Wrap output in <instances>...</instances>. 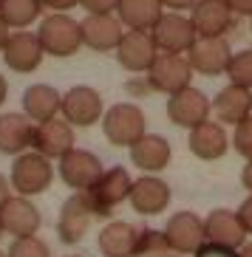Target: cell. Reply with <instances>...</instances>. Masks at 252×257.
Segmentation results:
<instances>
[{"label":"cell","mask_w":252,"mask_h":257,"mask_svg":"<svg viewBox=\"0 0 252 257\" xmlns=\"http://www.w3.org/2000/svg\"><path fill=\"white\" fill-rule=\"evenodd\" d=\"M193 257H238L235 249H224V246H215V243H204Z\"/></svg>","instance_id":"obj_33"},{"label":"cell","mask_w":252,"mask_h":257,"mask_svg":"<svg viewBox=\"0 0 252 257\" xmlns=\"http://www.w3.org/2000/svg\"><path fill=\"white\" fill-rule=\"evenodd\" d=\"M210 113H213L210 99H207L199 88H193V85H187L184 91L173 93V96L167 99V116H170L173 124H179V127H187V130L199 127V124L210 121Z\"/></svg>","instance_id":"obj_9"},{"label":"cell","mask_w":252,"mask_h":257,"mask_svg":"<svg viewBox=\"0 0 252 257\" xmlns=\"http://www.w3.org/2000/svg\"><path fill=\"white\" fill-rule=\"evenodd\" d=\"M43 9H54V15H65L68 9L79 6V0H40Z\"/></svg>","instance_id":"obj_35"},{"label":"cell","mask_w":252,"mask_h":257,"mask_svg":"<svg viewBox=\"0 0 252 257\" xmlns=\"http://www.w3.org/2000/svg\"><path fill=\"white\" fill-rule=\"evenodd\" d=\"M249 29H252V17H249Z\"/></svg>","instance_id":"obj_43"},{"label":"cell","mask_w":252,"mask_h":257,"mask_svg":"<svg viewBox=\"0 0 252 257\" xmlns=\"http://www.w3.org/2000/svg\"><path fill=\"white\" fill-rule=\"evenodd\" d=\"M62 107V96L60 91H54L51 85H31L23 93V113L29 116L31 121H48L57 119Z\"/></svg>","instance_id":"obj_26"},{"label":"cell","mask_w":252,"mask_h":257,"mask_svg":"<svg viewBox=\"0 0 252 257\" xmlns=\"http://www.w3.org/2000/svg\"><path fill=\"white\" fill-rule=\"evenodd\" d=\"M235 215H238V220H241V226L246 229V234H252V195L246 198L241 206H238Z\"/></svg>","instance_id":"obj_34"},{"label":"cell","mask_w":252,"mask_h":257,"mask_svg":"<svg viewBox=\"0 0 252 257\" xmlns=\"http://www.w3.org/2000/svg\"><path fill=\"white\" fill-rule=\"evenodd\" d=\"M43 3L40 0H0V17L9 29H26L40 17Z\"/></svg>","instance_id":"obj_28"},{"label":"cell","mask_w":252,"mask_h":257,"mask_svg":"<svg viewBox=\"0 0 252 257\" xmlns=\"http://www.w3.org/2000/svg\"><path fill=\"white\" fill-rule=\"evenodd\" d=\"M227 6L235 17H252V0H227Z\"/></svg>","instance_id":"obj_36"},{"label":"cell","mask_w":252,"mask_h":257,"mask_svg":"<svg viewBox=\"0 0 252 257\" xmlns=\"http://www.w3.org/2000/svg\"><path fill=\"white\" fill-rule=\"evenodd\" d=\"M31 150L46 156L48 161L51 159H62L65 153L74 150V130L65 119H48L40 121L34 127V136H31Z\"/></svg>","instance_id":"obj_14"},{"label":"cell","mask_w":252,"mask_h":257,"mask_svg":"<svg viewBox=\"0 0 252 257\" xmlns=\"http://www.w3.org/2000/svg\"><path fill=\"white\" fill-rule=\"evenodd\" d=\"M68 257H79V254H68Z\"/></svg>","instance_id":"obj_44"},{"label":"cell","mask_w":252,"mask_h":257,"mask_svg":"<svg viewBox=\"0 0 252 257\" xmlns=\"http://www.w3.org/2000/svg\"><path fill=\"white\" fill-rule=\"evenodd\" d=\"M210 105H213V113L218 124H232L235 127L238 121L252 116V91L238 88V85H227V88L218 91V96Z\"/></svg>","instance_id":"obj_21"},{"label":"cell","mask_w":252,"mask_h":257,"mask_svg":"<svg viewBox=\"0 0 252 257\" xmlns=\"http://www.w3.org/2000/svg\"><path fill=\"white\" fill-rule=\"evenodd\" d=\"M102 133L114 147H133L145 136V113L133 102H119L102 113Z\"/></svg>","instance_id":"obj_1"},{"label":"cell","mask_w":252,"mask_h":257,"mask_svg":"<svg viewBox=\"0 0 252 257\" xmlns=\"http://www.w3.org/2000/svg\"><path fill=\"white\" fill-rule=\"evenodd\" d=\"M43 57H46V51L40 46L37 34H31V31H15V34L9 37L6 48H3V62H6L12 71H17V74H31V71H37Z\"/></svg>","instance_id":"obj_17"},{"label":"cell","mask_w":252,"mask_h":257,"mask_svg":"<svg viewBox=\"0 0 252 257\" xmlns=\"http://www.w3.org/2000/svg\"><path fill=\"white\" fill-rule=\"evenodd\" d=\"M100 251L105 257H136L139 243V226L128 220H111L100 232Z\"/></svg>","instance_id":"obj_23"},{"label":"cell","mask_w":252,"mask_h":257,"mask_svg":"<svg viewBox=\"0 0 252 257\" xmlns=\"http://www.w3.org/2000/svg\"><path fill=\"white\" fill-rule=\"evenodd\" d=\"M0 257H6V254H3V251H0Z\"/></svg>","instance_id":"obj_45"},{"label":"cell","mask_w":252,"mask_h":257,"mask_svg":"<svg viewBox=\"0 0 252 257\" xmlns=\"http://www.w3.org/2000/svg\"><path fill=\"white\" fill-rule=\"evenodd\" d=\"M0 223H3V232L15 234L17 240V237H34L43 218H40V212L34 209L29 198L12 195L0 201Z\"/></svg>","instance_id":"obj_15"},{"label":"cell","mask_w":252,"mask_h":257,"mask_svg":"<svg viewBox=\"0 0 252 257\" xmlns=\"http://www.w3.org/2000/svg\"><path fill=\"white\" fill-rule=\"evenodd\" d=\"M150 37L159 54H187L199 34L193 29L190 17H184L182 12H164L150 29Z\"/></svg>","instance_id":"obj_4"},{"label":"cell","mask_w":252,"mask_h":257,"mask_svg":"<svg viewBox=\"0 0 252 257\" xmlns=\"http://www.w3.org/2000/svg\"><path fill=\"white\" fill-rule=\"evenodd\" d=\"M6 257H51V249L40 240L37 234L34 237H17V240H12Z\"/></svg>","instance_id":"obj_30"},{"label":"cell","mask_w":252,"mask_h":257,"mask_svg":"<svg viewBox=\"0 0 252 257\" xmlns=\"http://www.w3.org/2000/svg\"><path fill=\"white\" fill-rule=\"evenodd\" d=\"M235 15L229 12L227 0H196L190 9V23L199 37H224L232 29Z\"/></svg>","instance_id":"obj_16"},{"label":"cell","mask_w":252,"mask_h":257,"mask_svg":"<svg viewBox=\"0 0 252 257\" xmlns=\"http://www.w3.org/2000/svg\"><path fill=\"white\" fill-rule=\"evenodd\" d=\"M105 173L102 161L88 150H71L60 159V178L76 192H88L94 184L100 181V175Z\"/></svg>","instance_id":"obj_12"},{"label":"cell","mask_w":252,"mask_h":257,"mask_svg":"<svg viewBox=\"0 0 252 257\" xmlns=\"http://www.w3.org/2000/svg\"><path fill=\"white\" fill-rule=\"evenodd\" d=\"M6 93H9V85H6V79H3V76H0V105H3V102H6Z\"/></svg>","instance_id":"obj_40"},{"label":"cell","mask_w":252,"mask_h":257,"mask_svg":"<svg viewBox=\"0 0 252 257\" xmlns=\"http://www.w3.org/2000/svg\"><path fill=\"white\" fill-rule=\"evenodd\" d=\"M34 124L26 113H3L0 116V153L3 156H23L31 147Z\"/></svg>","instance_id":"obj_24"},{"label":"cell","mask_w":252,"mask_h":257,"mask_svg":"<svg viewBox=\"0 0 252 257\" xmlns=\"http://www.w3.org/2000/svg\"><path fill=\"white\" fill-rule=\"evenodd\" d=\"M82 31V46L94 48V51H116L119 40H122V23L114 15H88L79 23Z\"/></svg>","instance_id":"obj_20"},{"label":"cell","mask_w":252,"mask_h":257,"mask_svg":"<svg viewBox=\"0 0 252 257\" xmlns=\"http://www.w3.org/2000/svg\"><path fill=\"white\" fill-rule=\"evenodd\" d=\"M37 40L51 57H74L82 46V31L71 15H48L37 29Z\"/></svg>","instance_id":"obj_3"},{"label":"cell","mask_w":252,"mask_h":257,"mask_svg":"<svg viewBox=\"0 0 252 257\" xmlns=\"http://www.w3.org/2000/svg\"><path fill=\"white\" fill-rule=\"evenodd\" d=\"M9 37H12V31H9V26L3 23V17H0V51H3V48H6Z\"/></svg>","instance_id":"obj_39"},{"label":"cell","mask_w":252,"mask_h":257,"mask_svg":"<svg viewBox=\"0 0 252 257\" xmlns=\"http://www.w3.org/2000/svg\"><path fill=\"white\" fill-rule=\"evenodd\" d=\"M241 184L249 189V195H252V161H246V167L241 170Z\"/></svg>","instance_id":"obj_38"},{"label":"cell","mask_w":252,"mask_h":257,"mask_svg":"<svg viewBox=\"0 0 252 257\" xmlns=\"http://www.w3.org/2000/svg\"><path fill=\"white\" fill-rule=\"evenodd\" d=\"M62 119L71 127H91L97 121H102V96L100 91H94L88 85H76L68 93H62Z\"/></svg>","instance_id":"obj_10"},{"label":"cell","mask_w":252,"mask_h":257,"mask_svg":"<svg viewBox=\"0 0 252 257\" xmlns=\"http://www.w3.org/2000/svg\"><path fill=\"white\" fill-rule=\"evenodd\" d=\"M238 257H252V243H244V246L238 249Z\"/></svg>","instance_id":"obj_41"},{"label":"cell","mask_w":252,"mask_h":257,"mask_svg":"<svg viewBox=\"0 0 252 257\" xmlns=\"http://www.w3.org/2000/svg\"><path fill=\"white\" fill-rule=\"evenodd\" d=\"M227 76H229V85H238V88L252 91V48L232 51L229 65H227Z\"/></svg>","instance_id":"obj_29"},{"label":"cell","mask_w":252,"mask_h":257,"mask_svg":"<svg viewBox=\"0 0 252 257\" xmlns=\"http://www.w3.org/2000/svg\"><path fill=\"white\" fill-rule=\"evenodd\" d=\"M79 6L88 15H114L119 9V0H79Z\"/></svg>","instance_id":"obj_32"},{"label":"cell","mask_w":252,"mask_h":257,"mask_svg":"<svg viewBox=\"0 0 252 257\" xmlns=\"http://www.w3.org/2000/svg\"><path fill=\"white\" fill-rule=\"evenodd\" d=\"M232 48L224 37H199L187 51V62L193 71H199L204 76H218L227 74Z\"/></svg>","instance_id":"obj_13"},{"label":"cell","mask_w":252,"mask_h":257,"mask_svg":"<svg viewBox=\"0 0 252 257\" xmlns=\"http://www.w3.org/2000/svg\"><path fill=\"white\" fill-rule=\"evenodd\" d=\"M232 147H235L238 156H244L246 161H252V116H246L244 121H238V124H235Z\"/></svg>","instance_id":"obj_31"},{"label":"cell","mask_w":252,"mask_h":257,"mask_svg":"<svg viewBox=\"0 0 252 257\" xmlns=\"http://www.w3.org/2000/svg\"><path fill=\"white\" fill-rule=\"evenodd\" d=\"M161 232H164L167 246L182 257H193L207 243L204 220H201L196 212H173Z\"/></svg>","instance_id":"obj_5"},{"label":"cell","mask_w":252,"mask_h":257,"mask_svg":"<svg viewBox=\"0 0 252 257\" xmlns=\"http://www.w3.org/2000/svg\"><path fill=\"white\" fill-rule=\"evenodd\" d=\"M161 9H170V12H182V9H193L196 0H159Z\"/></svg>","instance_id":"obj_37"},{"label":"cell","mask_w":252,"mask_h":257,"mask_svg":"<svg viewBox=\"0 0 252 257\" xmlns=\"http://www.w3.org/2000/svg\"><path fill=\"white\" fill-rule=\"evenodd\" d=\"M204 237L207 243L224 246V249H241L246 243V229L241 226V220L232 209H213L204 218Z\"/></svg>","instance_id":"obj_18"},{"label":"cell","mask_w":252,"mask_h":257,"mask_svg":"<svg viewBox=\"0 0 252 257\" xmlns=\"http://www.w3.org/2000/svg\"><path fill=\"white\" fill-rule=\"evenodd\" d=\"M130 161L147 175L159 173L170 164V142L164 136H156V133H145L130 147Z\"/></svg>","instance_id":"obj_25"},{"label":"cell","mask_w":252,"mask_h":257,"mask_svg":"<svg viewBox=\"0 0 252 257\" xmlns=\"http://www.w3.org/2000/svg\"><path fill=\"white\" fill-rule=\"evenodd\" d=\"M130 187H133V178L125 167H111L100 175V181L88 189V198H91L94 209H97V218H108L114 206H119L122 201L130 198Z\"/></svg>","instance_id":"obj_7"},{"label":"cell","mask_w":252,"mask_h":257,"mask_svg":"<svg viewBox=\"0 0 252 257\" xmlns=\"http://www.w3.org/2000/svg\"><path fill=\"white\" fill-rule=\"evenodd\" d=\"M145 79L153 91H161V93H167V96H173V93L184 91L190 85L193 68L184 54H159L153 60Z\"/></svg>","instance_id":"obj_6"},{"label":"cell","mask_w":252,"mask_h":257,"mask_svg":"<svg viewBox=\"0 0 252 257\" xmlns=\"http://www.w3.org/2000/svg\"><path fill=\"white\" fill-rule=\"evenodd\" d=\"M51 178H54V167L46 156L40 153H23L17 156L15 164H12V173H9V181H12V189H15L20 198H31V195H40L51 187Z\"/></svg>","instance_id":"obj_2"},{"label":"cell","mask_w":252,"mask_h":257,"mask_svg":"<svg viewBox=\"0 0 252 257\" xmlns=\"http://www.w3.org/2000/svg\"><path fill=\"white\" fill-rule=\"evenodd\" d=\"M130 206H133V212H139V215H161V212L167 209L170 204V187L161 178H156V175H142V178H136L133 181V187H130Z\"/></svg>","instance_id":"obj_19"},{"label":"cell","mask_w":252,"mask_h":257,"mask_svg":"<svg viewBox=\"0 0 252 257\" xmlns=\"http://www.w3.org/2000/svg\"><path fill=\"white\" fill-rule=\"evenodd\" d=\"M187 147H190V153L201 161L221 159L224 153H227V147H229L227 130H224V124H218V121H204V124H199V127L190 130Z\"/></svg>","instance_id":"obj_22"},{"label":"cell","mask_w":252,"mask_h":257,"mask_svg":"<svg viewBox=\"0 0 252 257\" xmlns=\"http://www.w3.org/2000/svg\"><path fill=\"white\" fill-rule=\"evenodd\" d=\"M164 15L159 0H119L116 17L128 31H150L156 20Z\"/></svg>","instance_id":"obj_27"},{"label":"cell","mask_w":252,"mask_h":257,"mask_svg":"<svg viewBox=\"0 0 252 257\" xmlns=\"http://www.w3.org/2000/svg\"><path fill=\"white\" fill-rule=\"evenodd\" d=\"M97 218V209H94L88 192H74V195L62 204L60 218H57V234L65 246H74L85 237L88 226Z\"/></svg>","instance_id":"obj_8"},{"label":"cell","mask_w":252,"mask_h":257,"mask_svg":"<svg viewBox=\"0 0 252 257\" xmlns=\"http://www.w3.org/2000/svg\"><path fill=\"white\" fill-rule=\"evenodd\" d=\"M0 237H3V223H0Z\"/></svg>","instance_id":"obj_42"},{"label":"cell","mask_w":252,"mask_h":257,"mask_svg":"<svg viewBox=\"0 0 252 257\" xmlns=\"http://www.w3.org/2000/svg\"><path fill=\"white\" fill-rule=\"evenodd\" d=\"M156 57H159V48L153 43L150 31H125L116 46V60L130 74H147Z\"/></svg>","instance_id":"obj_11"}]
</instances>
